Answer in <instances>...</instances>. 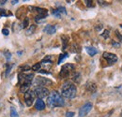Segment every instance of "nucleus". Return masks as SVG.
Masks as SVG:
<instances>
[{"instance_id": "nucleus-18", "label": "nucleus", "mask_w": 122, "mask_h": 117, "mask_svg": "<svg viewBox=\"0 0 122 117\" xmlns=\"http://www.w3.org/2000/svg\"><path fill=\"white\" fill-rule=\"evenodd\" d=\"M10 117H19L18 112H17L14 107H10Z\"/></svg>"}, {"instance_id": "nucleus-28", "label": "nucleus", "mask_w": 122, "mask_h": 117, "mask_svg": "<svg viewBox=\"0 0 122 117\" xmlns=\"http://www.w3.org/2000/svg\"><path fill=\"white\" fill-rule=\"evenodd\" d=\"M2 33H3L5 36H8V35H9V30L7 29V28H5V29L2 30Z\"/></svg>"}, {"instance_id": "nucleus-15", "label": "nucleus", "mask_w": 122, "mask_h": 117, "mask_svg": "<svg viewBox=\"0 0 122 117\" xmlns=\"http://www.w3.org/2000/svg\"><path fill=\"white\" fill-rule=\"evenodd\" d=\"M62 39V43H63V50H66V48L68 47V43H69V38L67 36H61Z\"/></svg>"}, {"instance_id": "nucleus-12", "label": "nucleus", "mask_w": 122, "mask_h": 117, "mask_svg": "<svg viewBox=\"0 0 122 117\" xmlns=\"http://www.w3.org/2000/svg\"><path fill=\"white\" fill-rule=\"evenodd\" d=\"M43 31H44L45 33H47L48 35H53V34H55V33L56 32V27L55 25L48 24V25H46L45 27H44Z\"/></svg>"}, {"instance_id": "nucleus-10", "label": "nucleus", "mask_w": 122, "mask_h": 117, "mask_svg": "<svg viewBox=\"0 0 122 117\" xmlns=\"http://www.w3.org/2000/svg\"><path fill=\"white\" fill-rule=\"evenodd\" d=\"M35 108L36 110L38 111H43L45 109V103L42 99H37L36 100V103H35Z\"/></svg>"}, {"instance_id": "nucleus-34", "label": "nucleus", "mask_w": 122, "mask_h": 117, "mask_svg": "<svg viewBox=\"0 0 122 117\" xmlns=\"http://www.w3.org/2000/svg\"><path fill=\"white\" fill-rule=\"evenodd\" d=\"M121 114H122V112H121ZM121 117H122V115H121Z\"/></svg>"}, {"instance_id": "nucleus-17", "label": "nucleus", "mask_w": 122, "mask_h": 117, "mask_svg": "<svg viewBox=\"0 0 122 117\" xmlns=\"http://www.w3.org/2000/svg\"><path fill=\"white\" fill-rule=\"evenodd\" d=\"M41 68V63H37V64H35V65L31 68V69L34 70V71H39Z\"/></svg>"}, {"instance_id": "nucleus-5", "label": "nucleus", "mask_w": 122, "mask_h": 117, "mask_svg": "<svg viewBox=\"0 0 122 117\" xmlns=\"http://www.w3.org/2000/svg\"><path fill=\"white\" fill-rule=\"evenodd\" d=\"M34 83L37 85V87L41 86V87H44L46 85H51L53 84V82L49 79H47L45 77H37L34 81Z\"/></svg>"}, {"instance_id": "nucleus-6", "label": "nucleus", "mask_w": 122, "mask_h": 117, "mask_svg": "<svg viewBox=\"0 0 122 117\" xmlns=\"http://www.w3.org/2000/svg\"><path fill=\"white\" fill-rule=\"evenodd\" d=\"M93 108V105L91 102H86V104H84L81 109L79 110V116L80 117H84L86 116V114H88V112H90Z\"/></svg>"}, {"instance_id": "nucleus-31", "label": "nucleus", "mask_w": 122, "mask_h": 117, "mask_svg": "<svg viewBox=\"0 0 122 117\" xmlns=\"http://www.w3.org/2000/svg\"><path fill=\"white\" fill-rule=\"evenodd\" d=\"M113 45H114L116 48H117V47H119V43H116L115 41H113Z\"/></svg>"}, {"instance_id": "nucleus-25", "label": "nucleus", "mask_w": 122, "mask_h": 117, "mask_svg": "<svg viewBox=\"0 0 122 117\" xmlns=\"http://www.w3.org/2000/svg\"><path fill=\"white\" fill-rule=\"evenodd\" d=\"M4 54H5L4 55H5V56H6V58H7V61H10V58H11V54H10L9 51H5V52H4Z\"/></svg>"}, {"instance_id": "nucleus-14", "label": "nucleus", "mask_w": 122, "mask_h": 117, "mask_svg": "<svg viewBox=\"0 0 122 117\" xmlns=\"http://www.w3.org/2000/svg\"><path fill=\"white\" fill-rule=\"evenodd\" d=\"M30 85L31 84H29V83H22V84H21V87H20V92L25 94L27 91H29Z\"/></svg>"}, {"instance_id": "nucleus-8", "label": "nucleus", "mask_w": 122, "mask_h": 117, "mask_svg": "<svg viewBox=\"0 0 122 117\" xmlns=\"http://www.w3.org/2000/svg\"><path fill=\"white\" fill-rule=\"evenodd\" d=\"M102 56H103V58L105 59L109 64H115L116 62H117V56L116 54H114L105 52V53H103Z\"/></svg>"}, {"instance_id": "nucleus-29", "label": "nucleus", "mask_w": 122, "mask_h": 117, "mask_svg": "<svg viewBox=\"0 0 122 117\" xmlns=\"http://www.w3.org/2000/svg\"><path fill=\"white\" fill-rule=\"evenodd\" d=\"M11 68H12V66H8V68H7V73H6V75H7V76L9 75L10 71L11 70Z\"/></svg>"}, {"instance_id": "nucleus-30", "label": "nucleus", "mask_w": 122, "mask_h": 117, "mask_svg": "<svg viewBox=\"0 0 122 117\" xmlns=\"http://www.w3.org/2000/svg\"><path fill=\"white\" fill-rule=\"evenodd\" d=\"M116 35H117V37H118V38L120 39V40L122 41V36L120 35V33H118V32L117 31V32H116Z\"/></svg>"}, {"instance_id": "nucleus-33", "label": "nucleus", "mask_w": 122, "mask_h": 117, "mask_svg": "<svg viewBox=\"0 0 122 117\" xmlns=\"http://www.w3.org/2000/svg\"><path fill=\"white\" fill-rule=\"evenodd\" d=\"M11 3L12 4H16V3H18V1L17 0H13V1H11Z\"/></svg>"}, {"instance_id": "nucleus-11", "label": "nucleus", "mask_w": 122, "mask_h": 117, "mask_svg": "<svg viewBox=\"0 0 122 117\" xmlns=\"http://www.w3.org/2000/svg\"><path fill=\"white\" fill-rule=\"evenodd\" d=\"M86 89L88 92H90V93H95L96 90H97V85H96V83H93V82H88V83H86Z\"/></svg>"}, {"instance_id": "nucleus-32", "label": "nucleus", "mask_w": 122, "mask_h": 117, "mask_svg": "<svg viewBox=\"0 0 122 117\" xmlns=\"http://www.w3.org/2000/svg\"><path fill=\"white\" fill-rule=\"evenodd\" d=\"M6 2H7V0H4V1H1V2H0V4H1V5H4Z\"/></svg>"}, {"instance_id": "nucleus-9", "label": "nucleus", "mask_w": 122, "mask_h": 117, "mask_svg": "<svg viewBox=\"0 0 122 117\" xmlns=\"http://www.w3.org/2000/svg\"><path fill=\"white\" fill-rule=\"evenodd\" d=\"M65 14H67V11H66V9L63 8V7H59V8H57V9L53 10V15L55 17H56V18H61L62 15Z\"/></svg>"}, {"instance_id": "nucleus-24", "label": "nucleus", "mask_w": 122, "mask_h": 117, "mask_svg": "<svg viewBox=\"0 0 122 117\" xmlns=\"http://www.w3.org/2000/svg\"><path fill=\"white\" fill-rule=\"evenodd\" d=\"M28 24H29V19L28 18H25L24 23H23V28H27L28 27Z\"/></svg>"}, {"instance_id": "nucleus-27", "label": "nucleus", "mask_w": 122, "mask_h": 117, "mask_svg": "<svg viewBox=\"0 0 122 117\" xmlns=\"http://www.w3.org/2000/svg\"><path fill=\"white\" fill-rule=\"evenodd\" d=\"M74 116V112H66V117H73Z\"/></svg>"}, {"instance_id": "nucleus-1", "label": "nucleus", "mask_w": 122, "mask_h": 117, "mask_svg": "<svg viewBox=\"0 0 122 117\" xmlns=\"http://www.w3.org/2000/svg\"><path fill=\"white\" fill-rule=\"evenodd\" d=\"M65 104V100L63 99V97L57 91H53L47 99V105L50 108H56V107H63Z\"/></svg>"}, {"instance_id": "nucleus-3", "label": "nucleus", "mask_w": 122, "mask_h": 117, "mask_svg": "<svg viewBox=\"0 0 122 117\" xmlns=\"http://www.w3.org/2000/svg\"><path fill=\"white\" fill-rule=\"evenodd\" d=\"M74 68H75V66L72 65V64H66V65H64L62 67V68H61L60 72H59V77H60L61 79H65V78L69 77L71 72H72L74 70Z\"/></svg>"}, {"instance_id": "nucleus-7", "label": "nucleus", "mask_w": 122, "mask_h": 117, "mask_svg": "<svg viewBox=\"0 0 122 117\" xmlns=\"http://www.w3.org/2000/svg\"><path fill=\"white\" fill-rule=\"evenodd\" d=\"M24 99H25V102L26 104V106L30 107L31 105L33 104L34 100H35V93L34 91H27L25 96H24Z\"/></svg>"}, {"instance_id": "nucleus-26", "label": "nucleus", "mask_w": 122, "mask_h": 117, "mask_svg": "<svg viewBox=\"0 0 122 117\" xmlns=\"http://www.w3.org/2000/svg\"><path fill=\"white\" fill-rule=\"evenodd\" d=\"M109 34H110V32H109V30H104V32L101 35L102 38H104V39H108V37H109Z\"/></svg>"}, {"instance_id": "nucleus-4", "label": "nucleus", "mask_w": 122, "mask_h": 117, "mask_svg": "<svg viewBox=\"0 0 122 117\" xmlns=\"http://www.w3.org/2000/svg\"><path fill=\"white\" fill-rule=\"evenodd\" d=\"M34 93H35V96L38 97V98L40 99H42V98H48L49 95H50V92L49 90L46 87H36L35 90H34Z\"/></svg>"}, {"instance_id": "nucleus-21", "label": "nucleus", "mask_w": 122, "mask_h": 117, "mask_svg": "<svg viewBox=\"0 0 122 117\" xmlns=\"http://www.w3.org/2000/svg\"><path fill=\"white\" fill-rule=\"evenodd\" d=\"M71 51L72 52H74V53H79L80 51H81V48L79 47V45L78 44H73L72 45V49H71Z\"/></svg>"}, {"instance_id": "nucleus-16", "label": "nucleus", "mask_w": 122, "mask_h": 117, "mask_svg": "<svg viewBox=\"0 0 122 117\" xmlns=\"http://www.w3.org/2000/svg\"><path fill=\"white\" fill-rule=\"evenodd\" d=\"M72 80L74 83H80L81 81V74L79 72H74L72 74Z\"/></svg>"}, {"instance_id": "nucleus-20", "label": "nucleus", "mask_w": 122, "mask_h": 117, "mask_svg": "<svg viewBox=\"0 0 122 117\" xmlns=\"http://www.w3.org/2000/svg\"><path fill=\"white\" fill-rule=\"evenodd\" d=\"M20 69H21V71H28V70H30L31 68L28 66V65H23V66H21L20 67Z\"/></svg>"}, {"instance_id": "nucleus-19", "label": "nucleus", "mask_w": 122, "mask_h": 117, "mask_svg": "<svg viewBox=\"0 0 122 117\" xmlns=\"http://www.w3.org/2000/svg\"><path fill=\"white\" fill-rule=\"evenodd\" d=\"M35 29H36V25H30L29 28L26 30V35H31V34H33Z\"/></svg>"}, {"instance_id": "nucleus-13", "label": "nucleus", "mask_w": 122, "mask_h": 117, "mask_svg": "<svg viewBox=\"0 0 122 117\" xmlns=\"http://www.w3.org/2000/svg\"><path fill=\"white\" fill-rule=\"evenodd\" d=\"M86 50L87 54H88L90 56H94V55L98 53L97 49L94 48V47H92V46H87V47H86Z\"/></svg>"}, {"instance_id": "nucleus-2", "label": "nucleus", "mask_w": 122, "mask_h": 117, "mask_svg": "<svg viewBox=\"0 0 122 117\" xmlns=\"http://www.w3.org/2000/svg\"><path fill=\"white\" fill-rule=\"evenodd\" d=\"M76 86L71 82H66L61 88V96L66 98H74L76 97Z\"/></svg>"}, {"instance_id": "nucleus-22", "label": "nucleus", "mask_w": 122, "mask_h": 117, "mask_svg": "<svg viewBox=\"0 0 122 117\" xmlns=\"http://www.w3.org/2000/svg\"><path fill=\"white\" fill-rule=\"evenodd\" d=\"M66 57H68V54H60V55H59V59H58L57 64H61V62L66 58Z\"/></svg>"}, {"instance_id": "nucleus-23", "label": "nucleus", "mask_w": 122, "mask_h": 117, "mask_svg": "<svg viewBox=\"0 0 122 117\" xmlns=\"http://www.w3.org/2000/svg\"><path fill=\"white\" fill-rule=\"evenodd\" d=\"M84 2H85V4H86V6L88 7V8H91V7L94 6V3H93L92 0H85Z\"/></svg>"}]
</instances>
